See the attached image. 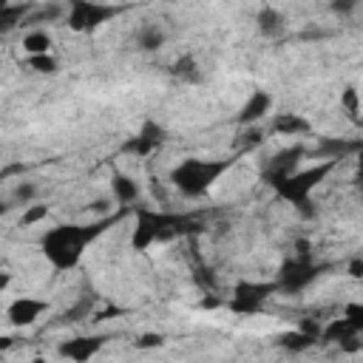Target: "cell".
Wrapping results in <instances>:
<instances>
[{"label": "cell", "mask_w": 363, "mask_h": 363, "mask_svg": "<svg viewBox=\"0 0 363 363\" xmlns=\"http://www.w3.org/2000/svg\"><path fill=\"white\" fill-rule=\"evenodd\" d=\"M337 167L335 159H320L318 164H309V167H298L295 173H289L286 179L275 182L272 184V193L275 199L292 204L295 210H301L303 216H312L315 207H312V193L329 179V173Z\"/></svg>", "instance_id": "4"}, {"label": "cell", "mask_w": 363, "mask_h": 363, "mask_svg": "<svg viewBox=\"0 0 363 363\" xmlns=\"http://www.w3.org/2000/svg\"><path fill=\"white\" fill-rule=\"evenodd\" d=\"M26 65H28L31 71H37V74H45V77H51V74L60 71V62L51 57V51H48V54H31V57L26 60Z\"/></svg>", "instance_id": "24"}, {"label": "cell", "mask_w": 363, "mask_h": 363, "mask_svg": "<svg viewBox=\"0 0 363 363\" xmlns=\"http://www.w3.org/2000/svg\"><path fill=\"white\" fill-rule=\"evenodd\" d=\"M264 133L255 128V125H247V130L241 133V153H247V150H252V147H258V145H264Z\"/></svg>", "instance_id": "29"}, {"label": "cell", "mask_w": 363, "mask_h": 363, "mask_svg": "<svg viewBox=\"0 0 363 363\" xmlns=\"http://www.w3.org/2000/svg\"><path fill=\"white\" fill-rule=\"evenodd\" d=\"M275 343H278L281 349H286V352H306V349H312V346L318 343V337L306 335L303 329H289V332H281Z\"/></svg>", "instance_id": "19"}, {"label": "cell", "mask_w": 363, "mask_h": 363, "mask_svg": "<svg viewBox=\"0 0 363 363\" xmlns=\"http://www.w3.org/2000/svg\"><path fill=\"white\" fill-rule=\"evenodd\" d=\"M111 193H113V201H116L119 207H130L133 201H139L142 187H139V182H136L133 176H128V173H113V179H111Z\"/></svg>", "instance_id": "14"}, {"label": "cell", "mask_w": 363, "mask_h": 363, "mask_svg": "<svg viewBox=\"0 0 363 363\" xmlns=\"http://www.w3.org/2000/svg\"><path fill=\"white\" fill-rule=\"evenodd\" d=\"M193 284H196L199 289H204V292H213V289L218 286V275H216V269H213V267L199 264V267L193 269Z\"/></svg>", "instance_id": "25"}, {"label": "cell", "mask_w": 363, "mask_h": 363, "mask_svg": "<svg viewBox=\"0 0 363 363\" xmlns=\"http://www.w3.org/2000/svg\"><path fill=\"white\" fill-rule=\"evenodd\" d=\"M238 156H218V159H201V156H187L170 170V184L176 193L184 199H199L204 196L227 170H233Z\"/></svg>", "instance_id": "3"}, {"label": "cell", "mask_w": 363, "mask_h": 363, "mask_svg": "<svg viewBox=\"0 0 363 363\" xmlns=\"http://www.w3.org/2000/svg\"><path fill=\"white\" fill-rule=\"evenodd\" d=\"M340 108L354 119V116L360 113V91H357V88H352V85H349V88H343V91H340Z\"/></svg>", "instance_id": "28"}, {"label": "cell", "mask_w": 363, "mask_h": 363, "mask_svg": "<svg viewBox=\"0 0 363 363\" xmlns=\"http://www.w3.org/2000/svg\"><path fill=\"white\" fill-rule=\"evenodd\" d=\"M357 6H360V0H332V3H329V9H332L335 14H340V17H349Z\"/></svg>", "instance_id": "30"}, {"label": "cell", "mask_w": 363, "mask_h": 363, "mask_svg": "<svg viewBox=\"0 0 363 363\" xmlns=\"http://www.w3.org/2000/svg\"><path fill=\"white\" fill-rule=\"evenodd\" d=\"M295 255H312V244L306 238H298L295 241Z\"/></svg>", "instance_id": "37"}, {"label": "cell", "mask_w": 363, "mask_h": 363, "mask_svg": "<svg viewBox=\"0 0 363 363\" xmlns=\"http://www.w3.org/2000/svg\"><path fill=\"white\" fill-rule=\"evenodd\" d=\"M204 295H207V298L201 301V309H216V306H221V303H224L221 298H216V295H210V292H204Z\"/></svg>", "instance_id": "38"}, {"label": "cell", "mask_w": 363, "mask_h": 363, "mask_svg": "<svg viewBox=\"0 0 363 363\" xmlns=\"http://www.w3.org/2000/svg\"><path fill=\"white\" fill-rule=\"evenodd\" d=\"M303 156H306V147H303L301 142L292 145V147L278 150L275 156H269V159L264 162V167H261V182L272 187L275 182H281V179H286L289 173H295Z\"/></svg>", "instance_id": "9"}, {"label": "cell", "mask_w": 363, "mask_h": 363, "mask_svg": "<svg viewBox=\"0 0 363 363\" xmlns=\"http://www.w3.org/2000/svg\"><path fill=\"white\" fill-rule=\"evenodd\" d=\"M34 9H37L34 3H11V0H3V6H0V28L9 34L11 28L26 26V20L31 17Z\"/></svg>", "instance_id": "15"}, {"label": "cell", "mask_w": 363, "mask_h": 363, "mask_svg": "<svg viewBox=\"0 0 363 363\" xmlns=\"http://www.w3.org/2000/svg\"><path fill=\"white\" fill-rule=\"evenodd\" d=\"M343 315H346V318H349V320L363 332V303H349V306L343 309Z\"/></svg>", "instance_id": "32"}, {"label": "cell", "mask_w": 363, "mask_h": 363, "mask_svg": "<svg viewBox=\"0 0 363 363\" xmlns=\"http://www.w3.org/2000/svg\"><path fill=\"white\" fill-rule=\"evenodd\" d=\"M170 74H173L176 79H182V82H196V79L201 77L199 62H196V57H193V54H182V57L170 65Z\"/></svg>", "instance_id": "22"}, {"label": "cell", "mask_w": 363, "mask_h": 363, "mask_svg": "<svg viewBox=\"0 0 363 363\" xmlns=\"http://www.w3.org/2000/svg\"><path fill=\"white\" fill-rule=\"evenodd\" d=\"M48 216H51V207H48V204L31 201V204H26L23 213H20V227H37V224L45 221Z\"/></svg>", "instance_id": "23"}, {"label": "cell", "mask_w": 363, "mask_h": 363, "mask_svg": "<svg viewBox=\"0 0 363 363\" xmlns=\"http://www.w3.org/2000/svg\"><path fill=\"white\" fill-rule=\"evenodd\" d=\"M255 26H258V34L267 37V40H275L284 34L286 23H284V14L275 9V6H261L258 14H255Z\"/></svg>", "instance_id": "16"}, {"label": "cell", "mask_w": 363, "mask_h": 363, "mask_svg": "<svg viewBox=\"0 0 363 363\" xmlns=\"http://www.w3.org/2000/svg\"><path fill=\"white\" fill-rule=\"evenodd\" d=\"M164 136H167L164 125H159V122H153V119H145L142 128H139L133 136H128V139L122 142V153L136 156V159H147L150 153H156V150L162 147Z\"/></svg>", "instance_id": "8"}, {"label": "cell", "mask_w": 363, "mask_h": 363, "mask_svg": "<svg viewBox=\"0 0 363 363\" xmlns=\"http://www.w3.org/2000/svg\"><path fill=\"white\" fill-rule=\"evenodd\" d=\"M275 292H278L275 281H238L233 286L230 301H224V303L235 315H255Z\"/></svg>", "instance_id": "6"}, {"label": "cell", "mask_w": 363, "mask_h": 363, "mask_svg": "<svg viewBox=\"0 0 363 363\" xmlns=\"http://www.w3.org/2000/svg\"><path fill=\"white\" fill-rule=\"evenodd\" d=\"M164 40H167V34L159 26H145L136 34V48L145 51V54H150V51H159L164 45Z\"/></svg>", "instance_id": "21"}, {"label": "cell", "mask_w": 363, "mask_h": 363, "mask_svg": "<svg viewBox=\"0 0 363 363\" xmlns=\"http://www.w3.org/2000/svg\"><path fill=\"white\" fill-rule=\"evenodd\" d=\"M45 312H48V301L31 298V295H20V298H14V301L6 306V320H9V326L26 329V326L37 323Z\"/></svg>", "instance_id": "10"}, {"label": "cell", "mask_w": 363, "mask_h": 363, "mask_svg": "<svg viewBox=\"0 0 363 363\" xmlns=\"http://www.w3.org/2000/svg\"><path fill=\"white\" fill-rule=\"evenodd\" d=\"M119 216L122 213H108V216L94 218L88 224H77V221L57 224V227H51V230L43 233L40 252L45 255V261L51 264L54 272H71L82 261L85 247L94 244L99 235H105L108 227L119 221Z\"/></svg>", "instance_id": "1"}, {"label": "cell", "mask_w": 363, "mask_h": 363, "mask_svg": "<svg viewBox=\"0 0 363 363\" xmlns=\"http://www.w3.org/2000/svg\"><path fill=\"white\" fill-rule=\"evenodd\" d=\"M91 207H94V213H99V216H108V213H111V201H108V199H96Z\"/></svg>", "instance_id": "36"}, {"label": "cell", "mask_w": 363, "mask_h": 363, "mask_svg": "<svg viewBox=\"0 0 363 363\" xmlns=\"http://www.w3.org/2000/svg\"><path fill=\"white\" fill-rule=\"evenodd\" d=\"M354 335H360V329L343 315V318H332L329 323H323L320 340H323V343H343V340H349V337H354Z\"/></svg>", "instance_id": "18"}, {"label": "cell", "mask_w": 363, "mask_h": 363, "mask_svg": "<svg viewBox=\"0 0 363 363\" xmlns=\"http://www.w3.org/2000/svg\"><path fill=\"white\" fill-rule=\"evenodd\" d=\"M320 275V267L315 264L312 255H295V258H286L278 269V292H286V295H295V292H303L315 278Z\"/></svg>", "instance_id": "7"}, {"label": "cell", "mask_w": 363, "mask_h": 363, "mask_svg": "<svg viewBox=\"0 0 363 363\" xmlns=\"http://www.w3.org/2000/svg\"><path fill=\"white\" fill-rule=\"evenodd\" d=\"M269 128H272V133H278V136H303V133H309V119L306 116H301V113H275L272 116V122H269Z\"/></svg>", "instance_id": "17"}, {"label": "cell", "mask_w": 363, "mask_h": 363, "mask_svg": "<svg viewBox=\"0 0 363 363\" xmlns=\"http://www.w3.org/2000/svg\"><path fill=\"white\" fill-rule=\"evenodd\" d=\"M164 343V337L159 335V332H147V335H142L139 340H136V349H156V346H162Z\"/></svg>", "instance_id": "31"}, {"label": "cell", "mask_w": 363, "mask_h": 363, "mask_svg": "<svg viewBox=\"0 0 363 363\" xmlns=\"http://www.w3.org/2000/svg\"><path fill=\"white\" fill-rule=\"evenodd\" d=\"M201 230H204V224L196 221L193 216L139 207L136 210V224H133V233H130V247L136 252H145L156 241H173L179 235H193V233H201Z\"/></svg>", "instance_id": "2"}, {"label": "cell", "mask_w": 363, "mask_h": 363, "mask_svg": "<svg viewBox=\"0 0 363 363\" xmlns=\"http://www.w3.org/2000/svg\"><path fill=\"white\" fill-rule=\"evenodd\" d=\"M23 51L31 57V54H48L51 45H54V37L45 31V28H31L26 37H23Z\"/></svg>", "instance_id": "20"}, {"label": "cell", "mask_w": 363, "mask_h": 363, "mask_svg": "<svg viewBox=\"0 0 363 363\" xmlns=\"http://www.w3.org/2000/svg\"><path fill=\"white\" fill-rule=\"evenodd\" d=\"M91 309H94V298H82L79 303H74L71 309H65L60 318H62V323H77V320L91 318Z\"/></svg>", "instance_id": "27"}, {"label": "cell", "mask_w": 363, "mask_h": 363, "mask_svg": "<svg viewBox=\"0 0 363 363\" xmlns=\"http://www.w3.org/2000/svg\"><path fill=\"white\" fill-rule=\"evenodd\" d=\"M357 150H363V139H357V142H349V139H337V136H329V139H320V142H318V147H315V156L340 162V159H346L349 153H354V156H357Z\"/></svg>", "instance_id": "13"}, {"label": "cell", "mask_w": 363, "mask_h": 363, "mask_svg": "<svg viewBox=\"0 0 363 363\" xmlns=\"http://www.w3.org/2000/svg\"><path fill=\"white\" fill-rule=\"evenodd\" d=\"M37 193H40V187L34 184V182H28V179H20L17 184H14V190H11V199L17 201V204H31L34 199H37Z\"/></svg>", "instance_id": "26"}, {"label": "cell", "mask_w": 363, "mask_h": 363, "mask_svg": "<svg viewBox=\"0 0 363 363\" xmlns=\"http://www.w3.org/2000/svg\"><path fill=\"white\" fill-rule=\"evenodd\" d=\"M354 162H357V170H354V184H357V187L363 190V150H357Z\"/></svg>", "instance_id": "35"}, {"label": "cell", "mask_w": 363, "mask_h": 363, "mask_svg": "<svg viewBox=\"0 0 363 363\" xmlns=\"http://www.w3.org/2000/svg\"><path fill=\"white\" fill-rule=\"evenodd\" d=\"M346 275L354 278V281H363V258H352L346 264Z\"/></svg>", "instance_id": "34"}, {"label": "cell", "mask_w": 363, "mask_h": 363, "mask_svg": "<svg viewBox=\"0 0 363 363\" xmlns=\"http://www.w3.org/2000/svg\"><path fill=\"white\" fill-rule=\"evenodd\" d=\"M119 14H122V9L113 6V3H102V0H65V23L77 34H91V31L102 28L105 23H111Z\"/></svg>", "instance_id": "5"}, {"label": "cell", "mask_w": 363, "mask_h": 363, "mask_svg": "<svg viewBox=\"0 0 363 363\" xmlns=\"http://www.w3.org/2000/svg\"><path fill=\"white\" fill-rule=\"evenodd\" d=\"M269 111H272V94H269V91H252V94L247 96V102L241 105L235 122L244 125V128H247V125H258Z\"/></svg>", "instance_id": "12"}, {"label": "cell", "mask_w": 363, "mask_h": 363, "mask_svg": "<svg viewBox=\"0 0 363 363\" xmlns=\"http://www.w3.org/2000/svg\"><path fill=\"white\" fill-rule=\"evenodd\" d=\"M105 335H79V337H71V340H62L57 354L65 357V360H74V363H85L91 357H96L105 346Z\"/></svg>", "instance_id": "11"}, {"label": "cell", "mask_w": 363, "mask_h": 363, "mask_svg": "<svg viewBox=\"0 0 363 363\" xmlns=\"http://www.w3.org/2000/svg\"><path fill=\"white\" fill-rule=\"evenodd\" d=\"M298 329H303L306 335H312V337H318V340H320V332H323V323H320L318 318H303Z\"/></svg>", "instance_id": "33"}]
</instances>
